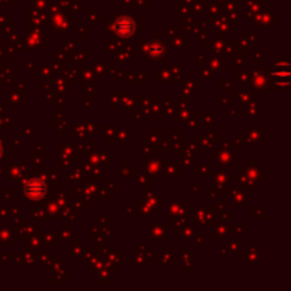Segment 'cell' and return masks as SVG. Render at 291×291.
<instances>
[{"label": "cell", "instance_id": "cell-1", "mask_svg": "<svg viewBox=\"0 0 291 291\" xmlns=\"http://www.w3.org/2000/svg\"><path fill=\"white\" fill-rule=\"evenodd\" d=\"M46 192L47 188L41 180H32V182H29L26 186L27 196H30V198L33 199L43 198V196L46 195Z\"/></svg>", "mask_w": 291, "mask_h": 291}, {"label": "cell", "instance_id": "cell-2", "mask_svg": "<svg viewBox=\"0 0 291 291\" xmlns=\"http://www.w3.org/2000/svg\"><path fill=\"white\" fill-rule=\"evenodd\" d=\"M134 21L129 17H122V19L117 20L115 23V32L121 36H129V34L134 33Z\"/></svg>", "mask_w": 291, "mask_h": 291}, {"label": "cell", "instance_id": "cell-3", "mask_svg": "<svg viewBox=\"0 0 291 291\" xmlns=\"http://www.w3.org/2000/svg\"><path fill=\"white\" fill-rule=\"evenodd\" d=\"M0 155H2V146H0Z\"/></svg>", "mask_w": 291, "mask_h": 291}]
</instances>
